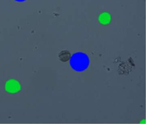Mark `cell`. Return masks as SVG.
I'll return each instance as SVG.
<instances>
[{"instance_id":"obj_4","label":"cell","mask_w":146,"mask_h":124,"mask_svg":"<svg viewBox=\"0 0 146 124\" xmlns=\"http://www.w3.org/2000/svg\"><path fill=\"white\" fill-rule=\"evenodd\" d=\"M58 57H59V59L62 62L65 63V62H68V60H70V58H71V53L68 51H62L59 53Z\"/></svg>"},{"instance_id":"obj_5","label":"cell","mask_w":146,"mask_h":124,"mask_svg":"<svg viewBox=\"0 0 146 124\" xmlns=\"http://www.w3.org/2000/svg\"><path fill=\"white\" fill-rule=\"evenodd\" d=\"M16 1H19V2H21V1H25V0H16Z\"/></svg>"},{"instance_id":"obj_2","label":"cell","mask_w":146,"mask_h":124,"mask_svg":"<svg viewBox=\"0 0 146 124\" xmlns=\"http://www.w3.org/2000/svg\"><path fill=\"white\" fill-rule=\"evenodd\" d=\"M5 91L9 93H16L21 91V85L15 80H9L5 83Z\"/></svg>"},{"instance_id":"obj_1","label":"cell","mask_w":146,"mask_h":124,"mask_svg":"<svg viewBox=\"0 0 146 124\" xmlns=\"http://www.w3.org/2000/svg\"><path fill=\"white\" fill-rule=\"evenodd\" d=\"M70 65L76 71H83L89 66V58L87 55L82 52H77L71 57Z\"/></svg>"},{"instance_id":"obj_3","label":"cell","mask_w":146,"mask_h":124,"mask_svg":"<svg viewBox=\"0 0 146 124\" xmlns=\"http://www.w3.org/2000/svg\"><path fill=\"white\" fill-rule=\"evenodd\" d=\"M98 21L101 24L103 25H107L111 21V16L108 12H104L102 14H100L99 17H98Z\"/></svg>"}]
</instances>
